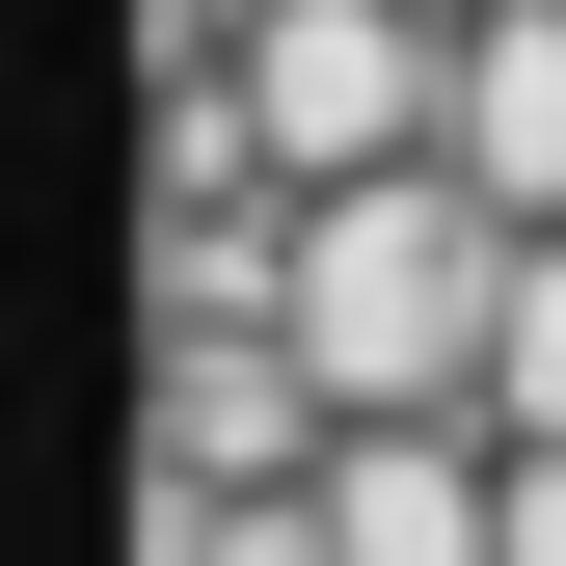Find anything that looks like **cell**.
<instances>
[{
  "instance_id": "2",
  "label": "cell",
  "mask_w": 566,
  "mask_h": 566,
  "mask_svg": "<svg viewBox=\"0 0 566 566\" xmlns=\"http://www.w3.org/2000/svg\"><path fill=\"white\" fill-rule=\"evenodd\" d=\"M217 82H243V135H270V189L432 163V108H459V0H270Z\"/></svg>"
},
{
  "instance_id": "3",
  "label": "cell",
  "mask_w": 566,
  "mask_h": 566,
  "mask_svg": "<svg viewBox=\"0 0 566 566\" xmlns=\"http://www.w3.org/2000/svg\"><path fill=\"white\" fill-rule=\"evenodd\" d=\"M432 163L485 189V217H566V0H459V108Z\"/></svg>"
},
{
  "instance_id": "5",
  "label": "cell",
  "mask_w": 566,
  "mask_h": 566,
  "mask_svg": "<svg viewBox=\"0 0 566 566\" xmlns=\"http://www.w3.org/2000/svg\"><path fill=\"white\" fill-rule=\"evenodd\" d=\"M485 566H566V459H513V513H485Z\"/></svg>"
},
{
  "instance_id": "4",
  "label": "cell",
  "mask_w": 566,
  "mask_h": 566,
  "mask_svg": "<svg viewBox=\"0 0 566 566\" xmlns=\"http://www.w3.org/2000/svg\"><path fill=\"white\" fill-rule=\"evenodd\" d=\"M485 432H513V459H566V217L513 243V324H485Z\"/></svg>"
},
{
  "instance_id": "1",
  "label": "cell",
  "mask_w": 566,
  "mask_h": 566,
  "mask_svg": "<svg viewBox=\"0 0 566 566\" xmlns=\"http://www.w3.org/2000/svg\"><path fill=\"white\" fill-rule=\"evenodd\" d=\"M513 243H539V217H485L459 163H350V189H297V350H324L350 432H378V405H459V432H485Z\"/></svg>"
}]
</instances>
